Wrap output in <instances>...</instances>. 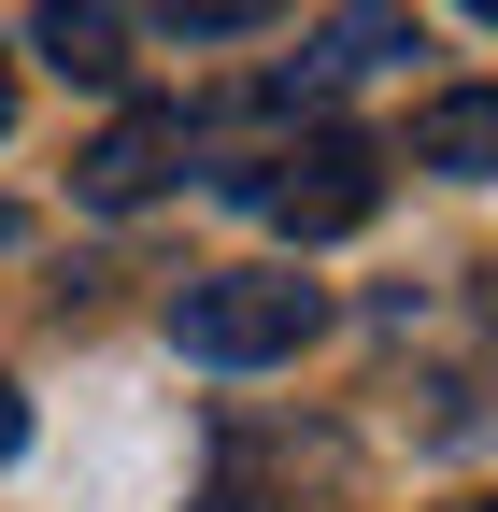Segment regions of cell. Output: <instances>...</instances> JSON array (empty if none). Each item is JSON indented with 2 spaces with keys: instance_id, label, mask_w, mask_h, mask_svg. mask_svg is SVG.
Wrapping results in <instances>:
<instances>
[{
  "instance_id": "obj_1",
  "label": "cell",
  "mask_w": 498,
  "mask_h": 512,
  "mask_svg": "<svg viewBox=\"0 0 498 512\" xmlns=\"http://www.w3.org/2000/svg\"><path fill=\"white\" fill-rule=\"evenodd\" d=\"M328 328V285H299V271H200L171 299V342L185 356H214V370H271Z\"/></svg>"
},
{
  "instance_id": "obj_3",
  "label": "cell",
  "mask_w": 498,
  "mask_h": 512,
  "mask_svg": "<svg viewBox=\"0 0 498 512\" xmlns=\"http://www.w3.org/2000/svg\"><path fill=\"white\" fill-rule=\"evenodd\" d=\"M171 171H185V114H171V100H129V114H114L100 143L72 157V185H86L100 214H143L157 185H171Z\"/></svg>"
},
{
  "instance_id": "obj_9",
  "label": "cell",
  "mask_w": 498,
  "mask_h": 512,
  "mask_svg": "<svg viewBox=\"0 0 498 512\" xmlns=\"http://www.w3.org/2000/svg\"><path fill=\"white\" fill-rule=\"evenodd\" d=\"M185 512H271V498H242V484H214V498H185Z\"/></svg>"
},
{
  "instance_id": "obj_13",
  "label": "cell",
  "mask_w": 498,
  "mask_h": 512,
  "mask_svg": "<svg viewBox=\"0 0 498 512\" xmlns=\"http://www.w3.org/2000/svg\"><path fill=\"white\" fill-rule=\"evenodd\" d=\"M470 512H498V498H470Z\"/></svg>"
},
{
  "instance_id": "obj_2",
  "label": "cell",
  "mask_w": 498,
  "mask_h": 512,
  "mask_svg": "<svg viewBox=\"0 0 498 512\" xmlns=\"http://www.w3.org/2000/svg\"><path fill=\"white\" fill-rule=\"evenodd\" d=\"M228 200H257L285 242H342V228H370L385 214V157L356 143V128H314L299 157H271V171H242Z\"/></svg>"
},
{
  "instance_id": "obj_6",
  "label": "cell",
  "mask_w": 498,
  "mask_h": 512,
  "mask_svg": "<svg viewBox=\"0 0 498 512\" xmlns=\"http://www.w3.org/2000/svg\"><path fill=\"white\" fill-rule=\"evenodd\" d=\"M413 171H498V86H442L413 114Z\"/></svg>"
},
{
  "instance_id": "obj_4",
  "label": "cell",
  "mask_w": 498,
  "mask_h": 512,
  "mask_svg": "<svg viewBox=\"0 0 498 512\" xmlns=\"http://www.w3.org/2000/svg\"><path fill=\"white\" fill-rule=\"evenodd\" d=\"M385 57H413V0H342V15L314 29V57L285 72V100H328L356 72H385Z\"/></svg>"
},
{
  "instance_id": "obj_8",
  "label": "cell",
  "mask_w": 498,
  "mask_h": 512,
  "mask_svg": "<svg viewBox=\"0 0 498 512\" xmlns=\"http://www.w3.org/2000/svg\"><path fill=\"white\" fill-rule=\"evenodd\" d=\"M15 441H29V399H15V384H0V456H15Z\"/></svg>"
},
{
  "instance_id": "obj_11",
  "label": "cell",
  "mask_w": 498,
  "mask_h": 512,
  "mask_svg": "<svg viewBox=\"0 0 498 512\" xmlns=\"http://www.w3.org/2000/svg\"><path fill=\"white\" fill-rule=\"evenodd\" d=\"M470 15H484V29H498V0H470Z\"/></svg>"
},
{
  "instance_id": "obj_5",
  "label": "cell",
  "mask_w": 498,
  "mask_h": 512,
  "mask_svg": "<svg viewBox=\"0 0 498 512\" xmlns=\"http://www.w3.org/2000/svg\"><path fill=\"white\" fill-rule=\"evenodd\" d=\"M29 57L72 72V86H114V72H129V29H114L100 0H43V15H29Z\"/></svg>"
},
{
  "instance_id": "obj_10",
  "label": "cell",
  "mask_w": 498,
  "mask_h": 512,
  "mask_svg": "<svg viewBox=\"0 0 498 512\" xmlns=\"http://www.w3.org/2000/svg\"><path fill=\"white\" fill-rule=\"evenodd\" d=\"M0 128H15V43H0Z\"/></svg>"
},
{
  "instance_id": "obj_12",
  "label": "cell",
  "mask_w": 498,
  "mask_h": 512,
  "mask_svg": "<svg viewBox=\"0 0 498 512\" xmlns=\"http://www.w3.org/2000/svg\"><path fill=\"white\" fill-rule=\"evenodd\" d=\"M0 242H15V214H0Z\"/></svg>"
},
{
  "instance_id": "obj_7",
  "label": "cell",
  "mask_w": 498,
  "mask_h": 512,
  "mask_svg": "<svg viewBox=\"0 0 498 512\" xmlns=\"http://www.w3.org/2000/svg\"><path fill=\"white\" fill-rule=\"evenodd\" d=\"M257 15H271V0H171V29H185V43H200V29H257Z\"/></svg>"
}]
</instances>
